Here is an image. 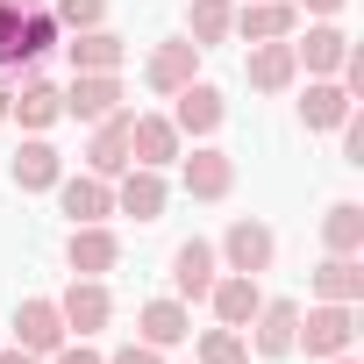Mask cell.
Here are the masks:
<instances>
[{"instance_id":"cell-37","label":"cell","mask_w":364,"mask_h":364,"mask_svg":"<svg viewBox=\"0 0 364 364\" xmlns=\"http://www.w3.org/2000/svg\"><path fill=\"white\" fill-rule=\"evenodd\" d=\"M8 8H43V0H8Z\"/></svg>"},{"instance_id":"cell-16","label":"cell","mask_w":364,"mask_h":364,"mask_svg":"<svg viewBox=\"0 0 364 364\" xmlns=\"http://www.w3.org/2000/svg\"><path fill=\"white\" fill-rule=\"evenodd\" d=\"M58 208L72 215V229H79V222H107V215H114V178H93V171L58 178Z\"/></svg>"},{"instance_id":"cell-33","label":"cell","mask_w":364,"mask_h":364,"mask_svg":"<svg viewBox=\"0 0 364 364\" xmlns=\"http://www.w3.org/2000/svg\"><path fill=\"white\" fill-rule=\"evenodd\" d=\"M293 8H307V15H321V22H328V15H343V8H350V0H293Z\"/></svg>"},{"instance_id":"cell-8","label":"cell","mask_w":364,"mask_h":364,"mask_svg":"<svg viewBox=\"0 0 364 364\" xmlns=\"http://www.w3.org/2000/svg\"><path fill=\"white\" fill-rule=\"evenodd\" d=\"M178 143H186V136L171 129V114H136V122H129V164H150V171H164L171 157H186Z\"/></svg>"},{"instance_id":"cell-36","label":"cell","mask_w":364,"mask_h":364,"mask_svg":"<svg viewBox=\"0 0 364 364\" xmlns=\"http://www.w3.org/2000/svg\"><path fill=\"white\" fill-rule=\"evenodd\" d=\"M321 364H357V357H350V350H343V357H321Z\"/></svg>"},{"instance_id":"cell-30","label":"cell","mask_w":364,"mask_h":364,"mask_svg":"<svg viewBox=\"0 0 364 364\" xmlns=\"http://www.w3.org/2000/svg\"><path fill=\"white\" fill-rule=\"evenodd\" d=\"M50 15H58L65 36H72V29H100V22H107V0H58Z\"/></svg>"},{"instance_id":"cell-2","label":"cell","mask_w":364,"mask_h":364,"mask_svg":"<svg viewBox=\"0 0 364 364\" xmlns=\"http://www.w3.org/2000/svg\"><path fill=\"white\" fill-rule=\"evenodd\" d=\"M215 257H222V272L264 279V272H272V257H279V236H272L264 222H250V215H243V222H229V236H222V250H215Z\"/></svg>"},{"instance_id":"cell-6","label":"cell","mask_w":364,"mask_h":364,"mask_svg":"<svg viewBox=\"0 0 364 364\" xmlns=\"http://www.w3.org/2000/svg\"><path fill=\"white\" fill-rule=\"evenodd\" d=\"M222 114H229V100H222V86H208V79H193V86L171 93V129H178V136H215Z\"/></svg>"},{"instance_id":"cell-9","label":"cell","mask_w":364,"mask_h":364,"mask_svg":"<svg viewBox=\"0 0 364 364\" xmlns=\"http://www.w3.org/2000/svg\"><path fill=\"white\" fill-rule=\"evenodd\" d=\"M164 200H171V186H164V171H150V164H129V171L114 178V208L136 215V222H157Z\"/></svg>"},{"instance_id":"cell-5","label":"cell","mask_w":364,"mask_h":364,"mask_svg":"<svg viewBox=\"0 0 364 364\" xmlns=\"http://www.w3.org/2000/svg\"><path fill=\"white\" fill-rule=\"evenodd\" d=\"M215 279H222L215 243H200V236H193V243H178V250H171V300H186V307H193V300H208V286H215Z\"/></svg>"},{"instance_id":"cell-18","label":"cell","mask_w":364,"mask_h":364,"mask_svg":"<svg viewBox=\"0 0 364 364\" xmlns=\"http://www.w3.org/2000/svg\"><path fill=\"white\" fill-rule=\"evenodd\" d=\"M229 186H236V157L215 150V143H200V150L186 157V193H193V200H229Z\"/></svg>"},{"instance_id":"cell-20","label":"cell","mask_w":364,"mask_h":364,"mask_svg":"<svg viewBox=\"0 0 364 364\" xmlns=\"http://www.w3.org/2000/svg\"><path fill=\"white\" fill-rule=\"evenodd\" d=\"M250 86L257 93H286V86H300V58H293V36L286 43H250Z\"/></svg>"},{"instance_id":"cell-13","label":"cell","mask_w":364,"mask_h":364,"mask_svg":"<svg viewBox=\"0 0 364 364\" xmlns=\"http://www.w3.org/2000/svg\"><path fill=\"white\" fill-rule=\"evenodd\" d=\"M58 314H65V328H72V336H100V328H107V314H114V300H107V286H100V279H72V286H65V300H58Z\"/></svg>"},{"instance_id":"cell-21","label":"cell","mask_w":364,"mask_h":364,"mask_svg":"<svg viewBox=\"0 0 364 364\" xmlns=\"http://www.w3.org/2000/svg\"><path fill=\"white\" fill-rule=\"evenodd\" d=\"M136 328H143L150 350H171V343H186V336H193V307H186V300H143Z\"/></svg>"},{"instance_id":"cell-28","label":"cell","mask_w":364,"mask_h":364,"mask_svg":"<svg viewBox=\"0 0 364 364\" xmlns=\"http://www.w3.org/2000/svg\"><path fill=\"white\" fill-rule=\"evenodd\" d=\"M58 36H65V29H58V15H50V8H22V22H15V58H22V65H36L43 50H58Z\"/></svg>"},{"instance_id":"cell-4","label":"cell","mask_w":364,"mask_h":364,"mask_svg":"<svg viewBox=\"0 0 364 364\" xmlns=\"http://www.w3.org/2000/svg\"><path fill=\"white\" fill-rule=\"evenodd\" d=\"M129 122H136V107H114V114L93 122V143H86V171L93 178H122L129 171Z\"/></svg>"},{"instance_id":"cell-32","label":"cell","mask_w":364,"mask_h":364,"mask_svg":"<svg viewBox=\"0 0 364 364\" xmlns=\"http://www.w3.org/2000/svg\"><path fill=\"white\" fill-rule=\"evenodd\" d=\"M107 364H164V350H150V343H122Z\"/></svg>"},{"instance_id":"cell-35","label":"cell","mask_w":364,"mask_h":364,"mask_svg":"<svg viewBox=\"0 0 364 364\" xmlns=\"http://www.w3.org/2000/svg\"><path fill=\"white\" fill-rule=\"evenodd\" d=\"M8 100H15V93H8V86H0V122H8Z\"/></svg>"},{"instance_id":"cell-10","label":"cell","mask_w":364,"mask_h":364,"mask_svg":"<svg viewBox=\"0 0 364 364\" xmlns=\"http://www.w3.org/2000/svg\"><path fill=\"white\" fill-rule=\"evenodd\" d=\"M236 36L243 43H286V36H300V8L293 0H250V8H236Z\"/></svg>"},{"instance_id":"cell-24","label":"cell","mask_w":364,"mask_h":364,"mask_svg":"<svg viewBox=\"0 0 364 364\" xmlns=\"http://www.w3.org/2000/svg\"><path fill=\"white\" fill-rule=\"evenodd\" d=\"M343 50H350V36H343L336 22H314V29H307V36L293 43V58L307 65V79H328V72L343 65Z\"/></svg>"},{"instance_id":"cell-31","label":"cell","mask_w":364,"mask_h":364,"mask_svg":"<svg viewBox=\"0 0 364 364\" xmlns=\"http://www.w3.org/2000/svg\"><path fill=\"white\" fill-rule=\"evenodd\" d=\"M50 364H107V357H100V350L79 336V343H58V350H50Z\"/></svg>"},{"instance_id":"cell-11","label":"cell","mask_w":364,"mask_h":364,"mask_svg":"<svg viewBox=\"0 0 364 364\" xmlns=\"http://www.w3.org/2000/svg\"><path fill=\"white\" fill-rule=\"evenodd\" d=\"M114 107H122V79L114 72H72V86H65V114L72 122H100Z\"/></svg>"},{"instance_id":"cell-25","label":"cell","mask_w":364,"mask_h":364,"mask_svg":"<svg viewBox=\"0 0 364 364\" xmlns=\"http://www.w3.org/2000/svg\"><path fill=\"white\" fill-rule=\"evenodd\" d=\"M229 36H236V8H229V0H193V8H186V43L215 50Z\"/></svg>"},{"instance_id":"cell-17","label":"cell","mask_w":364,"mask_h":364,"mask_svg":"<svg viewBox=\"0 0 364 364\" xmlns=\"http://www.w3.org/2000/svg\"><path fill=\"white\" fill-rule=\"evenodd\" d=\"M58 114H65V86H50V79H36V72H29V79H22V93L8 100V122H22L29 136H43Z\"/></svg>"},{"instance_id":"cell-22","label":"cell","mask_w":364,"mask_h":364,"mask_svg":"<svg viewBox=\"0 0 364 364\" xmlns=\"http://www.w3.org/2000/svg\"><path fill=\"white\" fill-rule=\"evenodd\" d=\"M357 114V100L336 86V79H307V93H300V122L307 129H343Z\"/></svg>"},{"instance_id":"cell-23","label":"cell","mask_w":364,"mask_h":364,"mask_svg":"<svg viewBox=\"0 0 364 364\" xmlns=\"http://www.w3.org/2000/svg\"><path fill=\"white\" fill-rule=\"evenodd\" d=\"M58 178H65V157H58L43 136H29V143L15 150V186H22V193H50Z\"/></svg>"},{"instance_id":"cell-3","label":"cell","mask_w":364,"mask_h":364,"mask_svg":"<svg viewBox=\"0 0 364 364\" xmlns=\"http://www.w3.org/2000/svg\"><path fill=\"white\" fill-rule=\"evenodd\" d=\"M200 79V43H186V36H171V43H157L150 58H143V86L150 93H178V86H193Z\"/></svg>"},{"instance_id":"cell-29","label":"cell","mask_w":364,"mask_h":364,"mask_svg":"<svg viewBox=\"0 0 364 364\" xmlns=\"http://www.w3.org/2000/svg\"><path fill=\"white\" fill-rule=\"evenodd\" d=\"M200 364H250V343H243V328H208L200 336Z\"/></svg>"},{"instance_id":"cell-27","label":"cell","mask_w":364,"mask_h":364,"mask_svg":"<svg viewBox=\"0 0 364 364\" xmlns=\"http://www.w3.org/2000/svg\"><path fill=\"white\" fill-rule=\"evenodd\" d=\"M314 300H364V264L357 257H321L314 264Z\"/></svg>"},{"instance_id":"cell-1","label":"cell","mask_w":364,"mask_h":364,"mask_svg":"<svg viewBox=\"0 0 364 364\" xmlns=\"http://www.w3.org/2000/svg\"><path fill=\"white\" fill-rule=\"evenodd\" d=\"M350 343H357V307H350V300H314V307H300L293 350H307V357H343Z\"/></svg>"},{"instance_id":"cell-15","label":"cell","mask_w":364,"mask_h":364,"mask_svg":"<svg viewBox=\"0 0 364 364\" xmlns=\"http://www.w3.org/2000/svg\"><path fill=\"white\" fill-rule=\"evenodd\" d=\"M293 328H300V300H264L250 314V350L257 357H293Z\"/></svg>"},{"instance_id":"cell-26","label":"cell","mask_w":364,"mask_h":364,"mask_svg":"<svg viewBox=\"0 0 364 364\" xmlns=\"http://www.w3.org/2000/svg\"><path fill=\"white\" fill-rule=\"evenodd\" d=\"M321 243H328V257H357L364 250V208L357 200H336L321 215Z\"/></svg>"},{"instance_id":"cell-14","label":"cell","mask_w":364,"mask_h":364,"mask_svg":"<svg viewBox=\"0 0 364 364\" xmlns=\"http://www.w3.org/2000/svg\"><path fill=\"white\" fill-rule=\"evenodd\" d=\"M15 343H22V350H36V357H50L58 343H72V328H65L58 300H22V307H15Z\"/></svg>"},{"instance_id":"cell-34","label":"cell","mask_w":364,"mask_h":364,"mask_svg":"<svg viewBox=\"0 0 364 364\" xmlns=\"http://www.w3.org/2000/svg\"><path fill=\"white\" fill-rule=\"evenodd\" d=\"M0 364H50V357H36V350H22V343H15V350H0Z\"/></svg>"},{"instance_id":"cell-19","label":"cell","mask_w":364,"mask_h":364,"mask_svg":"<svg viewBox=\"0 0 364 364\" xmlns=\"http://www.w3.org/2000/svg\"><path fill=\"white\" fill-rule=\"evenodd\" d=\"M65 58H72V72H122L129 43H122L114 29H72V36H65Z\"/></svg>"},{"instance_id":"cell-7","label":"cell","mask_w":364,"mask_h":364,"mask_svg":"<svg viewBox=\"0 0 364 364\" xmlns=\"http://www.w3.org/2000/svg\"><path fill=\"white\" fill-rule=\"evenodd\" d=\"M65 257H72V279H100V272L122 264V236L107 222H79L72 243H65Z\"/></svg>"},{"instance_id":"cell-12","label":"cell","mask_w":364,"mask_h":364,"mask_svg":"<svg viewBox=\"0 0 364 364\" xmlns=\"http://www.w3.org/2000/svg\"><path fill=\"white\" fill-rule=\"evenodd\" d=\"M208 307H215V321H222V328H250V314L264 307V286H257V279H243V272H222V279L208 286Z\"/></svg>"}]
</instances>
